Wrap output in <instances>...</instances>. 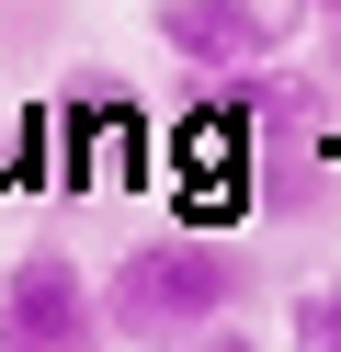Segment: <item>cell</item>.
<instances>
[{
    "label": "cell",
    "instance_id": "obj_1",
    "mask_svg": "<svg viewBox=\"0 0 341 352\" xmlns=\"http://www.w3.org/2000/svg\"><path fill=\"white\" fill-rule=\"evenodd\" d=\"M250 296L239 250L227 239H194V228H159L136 250H114L103 273V341L114 352H194L205 329H227Z\"/></svg>",
    "mask_w": 341,
    "mask_h": 352
},
{
    "label": "cell",
    "instance_id": "obj_2",
    "mask_svg": "<svg viewBox=\"0 0 341 352\" xmlns=\"http://www.w3.org/2000/svg\"><path fill=\"white\" fill-rule=\"evenodd\" d=\"M148 160H159L148 102H136L114 69H68V91H57V170H68V193H114Z\"/></svg>",
    "mask_w": 341,
    "mask_h": 352
},
{
    "label": "cell",
    "instance_id": "obj_3",
    "mask_svg": "<svg viewBox=\"0 0 341 352\" xmlns=\"http://www.w3.org/2000/svg\"><path fill=\"white\" fill-rule=\"evenodd\" d=\"M148 34L194 80H250V69H273V57L307 34V12H296V0H159Z\"/></svg>",
    "mask_w": 341,
    "mask_h": 352
},
{
    "label": "cell",
    "instance_id": "obj_4",
    "mask_svg": "<svg viewBox=\"0 0 341 352\" xmlns=\"http://www.w3.org/2000/svg\"><path fill=\"white\" fill-rule=\"evenodd\" d=\"M0 352H114L103 341V284H91L57 239H34V250L0 273Z\"/></svg>",
    "mask_w": 341,
    "mask_h": 352
},
{
    "label": "cell",
    "instance_id": "obj_5",
    "mask_svg": "<svg viewBox=\"0 0 341 352\" xmlns=\"http://www.w3.org/2000/svg\"><path fill=\"white\" fill-rule=\"evenodd\" d=\"M285 352H341V261L285 296Z\"/></svg>",
    "mask_w": 341,
    "mask_h": 352
},
{
    "label": "cell",
    "instance_id": "obj_6",
    "mask_svg": "<svg viewBox=\"0 0 341 352\" xmlns=\"http://www.w3.org/2000/svg\"><path fill=\"white\" fill-rule=\"evenodd\" d=\"M194 352H273V341H262V329H250V318H227V329H205Z\"/></svg>",
    "mask_w": 341,
    "mask_h": 352
}]
</instances>
